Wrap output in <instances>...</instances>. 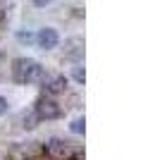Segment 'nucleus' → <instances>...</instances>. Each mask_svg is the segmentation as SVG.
Wrapping results in <instances>:
<instances>
[{
	"instance_id": "nucleus-12",
	"label": "nucleus",
	"mask_w": 160,
	"mask_h": 160,
	"mask_svg": "<svg viewBox=\"0 0 160 160\" xmlns=\"http://www.w3.org/2000/svg\"><path fill=\"white\" fill-rule=\"evenodd\" d=\"M53 0H33V5H38V7H46V5H50Z\"/></svg>"
},
{
	"instance_id": "nucleus-2",
	"label": "nucleus",
	"mask_w": 160,
	"mask_h": 160,
	"mask_svg": "<svg viewBox=\"0 0 160 160\" xmlns=\"http://www.w3.org/2000/svg\"><path fill=\"white\" fill-rule=\"evenodd\" d=\"M33 112L38 115V120H55V117H60L62 110L60 105L50 98H38L36 100V108H33Z\"/></svg>"
},
{
	"instance_id": "nucleus-4",
	"label": "nucleus",
	"mask_w": 160,
	"mask_h": 160,
	"mask_svg": "<svg viewBox=\"0 0 160 160\" xmlns=\"http://www.w3.org/2000/svg\"><path fill=\"white\" fill-rule=\"evenodd\" d=\"M43 86H46V91L50 96H60V93L67 91V77L65 74H55V77H50V79L43 77Z\"/></svg>"
},
{
	"instance_id": "nucleus-3",
	"label": "nucleus",
	"mask_w": 160,
	"mask_h": 160,
	"mask_svg": "<svg viewBox=\"0 0 160 160\" xmlns=\"http://www.w3.org/2000/svg\"><path fill=\"white\" fill-rule=\"evenodd\" d=\"M33 38H36V43H38V46L43 48V50H53V48L58 46V43H60V33L55 31V29L46 27V29H41V31L36 33Z\"/></svg>"
},
{
	"instance_id": "nucleus-1",
	"label": "nucleus",
	"mask_w": 160,
	"mask_h": 160,
	"mask_svg": "<svg viewBox=\"0 0 160 160\" xmlns=\"http://www.w3.org/2000/svg\"><path fill=\"white\" fill-rule=\"evenodd\" d=\"M14 79L19 84H31V81H43V67L31 58H19L14 60Z\"/></svg>"
},
{
	"instance_id": "nucleus-10",
	"label": "nucleus",
	"mask_w": 160,
	"mask_h": 160,
	"mask_svg": "<svg viewBox=\"0 0 160 160\" xmlns=\"http://www.w3.org/2000/svg\"><path fill=\"white\" fill-rule=\"evenodd\" d=\"M17 38H19V41H27V43H29V41H33V36H31L29 31H19V33H17Z\"/></svg>"
},
{
	"instance_id": "nucleus-7",
	"label": "nucleus",
	"mask_w": 160,
	"mask_h": 160,
	"mask_svg": "<svg viewBox=\"0 0 160 160\" xmlns=\"http://www.w3.org/2000/svg\"><path fill=\"white\" fill-rule=\"evenodd\" d=\"M69 129H72L74 134H84L86 132V120H84V117H77V120L69 124Z\"/></svg>"
},
{
	"instance_id": "nucleus-8",
	"label": "nucleus",
	"mask_w": 160,
	"mask_h": 160,
	"mask_svg": "<svg viewBox=\"0 0 160 160\" xmlns=\"http://www.w3.org/2000/svg\"><path fill=\"white\" fill-rule=\"evenodd\" d=\"M36 122H38V115H36V112L24 115V127H27V129H33V127H36Z\"/></svg>"
},
{
	"instance_id": "nucleus-11",
	"label": "nucleus",
	"mask_w": 160,
	"mask_h": 160,
	"mask_svg": "<svg viewBox=\"0 0 160 160\" xmlns=\"http://www.w3.org/2000/svg\"><path fill=\"white\" fill-rule=\"evenodd\" d=\"M7 108H10V105H7V98H2V96H0V117L7 112Z\"/></svg>"
},
{
	"instance_id": "nucleus-6",
	"label": "nucleus",
	"mask_w": 160,
	"mask_h": 160,
	"mask_svg": "<svg viewBox=\"0 0 160 160\" xmlns=\"http://www.w3.org/2000/svg\"><path fill=\"white\" fill-rule=\"evenodd\" d=\"M81 55H84V38H79V36L69 38V41H67V58L79 60Z\"/></svg>"
},
{
	"instance_id": "nucleus-5",
	"label": "nucleus",
	"mask_w": 160,
	"mask_h": 160,
	"mask_svg": "<svg viewBox=\"0 0 160 160\" xmlns=\"http://www.w3.org/2000/svg\"><path fill=\"white\" fill-rule=\"evenodd\" d=\"M46 153L53 155V158H65V155L69 153V146H67V141H62V139H50L46 143Z\"/></svg>"
},
{
	"instance_id": "nucleus-9",
	"label": "nucleus",
	"mask_w": 160,
	"mask_h": 160,
	"mask_svg": "<svg viewBox=\"0 0 160 160\" xmlns=\"http://www.w3.org/2000/svg\"><path fill=\"white\" fill-rule=\"evenodd\" d=\"M74 79L79 81V84H84V79H86V74H84V69H81V67H74Z\"/></svg>"
}]
</instances>
